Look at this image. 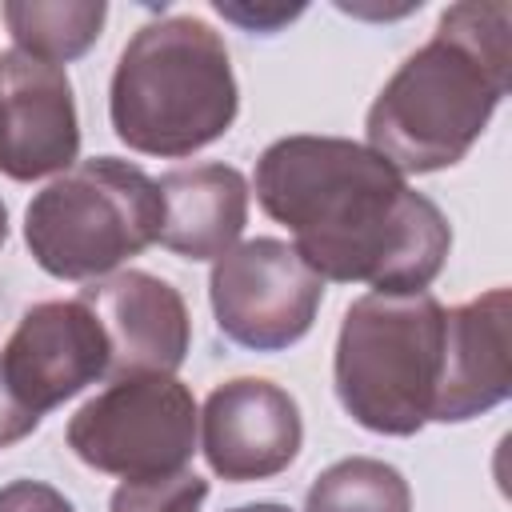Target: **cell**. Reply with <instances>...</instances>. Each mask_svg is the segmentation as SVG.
Returning a JSON list of instances; mask_svg holds the SVG:
<instances>
[{"label":"cell","mask_w":512,"mask_h":512,"mask_svg":"<svg viewBox=\"0 0 512 512\" xmlns=\"http://www.w3.org/2000/svg\"><path fill=\"white\" fill-rule=\"evenodd\" d=\"M260 208L292 232L300 260L336 284L428 292L452 224L384 156L344 136H280L256 160Z\"/></svg>","instance_id":"6da1fadb"},{"label":"cell","mask_w":512,"mask_h":512,"mask_svg":"<svg viewBox=\"0 0 512 512\" xmlns=\"http://www.w3.org/2000/svg\"><path fill=\"white\" fill-rule=\"evenodd\" d=\"M512 8L448 4L424 40L376 92L364 132L368 148L400 176H428L460 164L508 96Z\"/></svg>","instance_id":"7a4b0ae2"},{"label":"cell","mask_w":512,"mask_h":512,"mask_svg":"<svg viewBox=\"0 0 512 512\" xmlns=\"http://www.w3.org/2000/svg\"><path fill=\"white\" fill-rule=\"evenodd\" d=\"M240 112V88L224 36L200 16L140 24L120 48L108 120L140 156H192L216 144Z\"/></svg>","instance_id":"3957f363"},{"label":"cell","mask_w":512,"mask_h":512,"mask_svg":"<svg viewBox=\"0 0 512 512\" xmlns=\"http://www.w3.org/2000/svg\"><path fill=\"white\" fill-rule=\"evenodd\" d=\"M440 360L444 304L432 292H368L336 332V400L368 432L416 436L432 420Z\"/></svg>","instance_id":"277c9868"},{"label":"cell","mask_w":512,"mask_h":512,"mask_svg":"<svg viewBox=\"0 0 512 512\" xmlns=\"http://www.w3.org/2000/svg\"><path fill=\"white\" fill-rule=\"evenodd\" d=\"M160 184L132 160H76L24 212V244L56 280H100L160 240Z\"/></svg>","instance_id":"5b68a950"},{"label":"cell","mask_w":512,"mask_h":512,"mask_svg":"<svg viewBox=\"0 0 512 512\" xmlns=\"http://www.w3.org/2000/svg\"><path fill=\"white\" fill-rule=\"evenodd\" d=\"M68 448L108 476H160L188 468L200 440V408L176 376L108 380L64 428Z\"/></svg>","instance_id":"8992f818"},{"label":"cell","mask_w":512,"mask_h":512,"mask_svg":"<svg viewBox=\"0 0 512 512\" xmlns=\"http://www.w3.org/2000/svg\"><path fill=\"white\" fill-rule=\"evenodd\" d=\"M208 300L216 328L252 352H284L308 336L324 280L300 260L288 240L256 236L212 264Z\"/></svg>","instance_id":"52a82bcc"},{"label":"cell","mask_w":512,"mask_h":512,"mask_svg":"<svg viewBox=\"0 0 512 512\" xmlns=\"http://www.w3.org/2000/svg\"><path fill=\"white\" fill-rule=\"evenodd\" d=\"M0 372L44 416L108 376V336L80 296L32 304L0 348Z\"/></svg>","instance_id":"ba28073f"},{"label":"cell","mask_w":512,"mask_h":512,"mask_svg":"<svg viewBox=\"0 0 512 512\" xmlns=\"http://www.w3.org/2000/svg\"><path fill=\"white\" fill-rule=\"evenodd\" d=\"M300 444V404L280 384L236 376L208 392L200 412V452L220 480H268L300 456Z\"/></svg>","instance_id":"9c48e42d"},{"label":"cell","mask_w":512,"mask_h":512,"mask_svg":"<svg viewBox=\"0 0 512 512\" xmlns=\"http://www.w3.org/2000/svg\"><path fill=\"white\" fill-rule=\"evenodd\" d=\"M76 156L80 120L68 72L20 48L0 52V172L28 184L68 172Z\"/></svg>","instance_id":"30bf717a"},{"label":"cell","mask_w":512,"mask_h":512,"mask_svg":"<svg viewBox=\"0 0 512 512\" xmlns=\"http://www.w3.org/2000/svg\"><path fill=\"white\" fill-rule=\"evenodd\" d=\"M80 300L92 308L108 336V376H176L192 344V320L184 296L140 268H120L112 276L88 280Z\"/></svg>","instance_id":"8fae6325"},{"label":"cell","mask_w":512,"mask_h":512,"mask_svg":"<svg viewBox=\"0 0 512 512\" xmlns=\"http://www.w3.org/2000/svg\"><path fill=\"white\" fill-rule=\"evenodd\" d=\"M508 324V288H488L468 304L444 308V360L432 404L436 424H464L512 396Z\"/></svg>","instance_id":"7c38bea8"},{"label":"cell","mask_w":512,"mask_h":512,"mask_svg":"<svg viewBox=\"0 0 512 512\" xmlns=\"http://www.w3.org/2000/svg\"><path fill=\"white\" fill-rule=\"evenodd\" d=\"M160 244L184 260H220L248 224V180L232 164L172 168L160 180Z\"/></svg>","instance_id":"4fadbf2b"},{"label":"cell","mask_w":512,"mask_h":512,"mask_svg":"<svg viewBox=\"0 0 512 512\" xmlns=\"http://www.w3.org/2000/svg\"><path fill=\"white\" fill-rule=\"evenodd\" d=\"M0 16L20 52L60 68L84 56L100 40L108 4L104 0H8L0 4Z\"/></svg>","instance_id":"5bb4252c"},{"label":"cell","mask_w":512,"mask_h":512,"mask_svg":"<svg viewBox=\"0 0 512 512\" xmlns=\"http://www.w3.org/2000/svg\"><path fill=\"white\" fill-rule=\"evenodd\" d=\"M304 512H412V488L400 468L376 456H348L312 480Z\"/></svg>","instance_id":"9a60e30c"},{"label":"cell","mask_w":512,"mask_h":512,"mask_svg":"<svg viewBox=\"0 0 512 512\" xmlns=\"http://www.w3.org/2000/svg\"><path fill=\"white\" fill-rule=\"evenodd\" d=\"M208 500V480L196 476L192 468L160 472V476H136L120 480L108 512H200Z\"/></svg>","instance_id":"2e32d148"},{"label":"cell","mask_w":512,"mask_h":512,"mask_svg":"<svg viewBox=\"0 0 512 512\" xmlns=\"http://www.w3.org/2000/svg\"><path fill=\"white\" fill-rule=\"evenodd\" d=\"M0 512H76L64 492L44 480H12L0 488Z\"/></svg>","instance_id":"e0dca14e"},{"label":"cell","mask_w":512,"mask_h":512,"mask_svg":"<svg viewBox=\"0 0 512 512\" xmlns=\"http://www.w3.org/2000/svg\"><path fill=\"white\" fill-rule=\"evenodd\" d=\"M212 8L224 16V20H232V24H240V28H248V32H276L284 20H296L300 12H304V4H292V8H284V4H236V0H212Z\"/></svg>","instance_id":"ac0fdd59"},{"label":"cell","mask_w":512,"mask_h":512,"mask_svg":"<svg viewBox=\"0 0 512 512\" xmlns=\"http://www.w3.org/2000/svg\"><path fill=\"white\" fill-rule=\"evenodd\" d=\"M40 420H44V416H36V412L12 392V384H8L4 372H0V448H12V444H20L24 436H32V432L40 428Z\"/></svg>","instance_id":"d6986e66"},{"label":"cell","mask_w":512,"mask_h":512,"mask_svg":"<svg viewBox=\"0 0 512 512\" xmlns=\"http://www.w3.org/2000/svg\"><path fill=\"white\" fill-rule=\"evenodd\" d=\"M232 512H292V508H284V504H272V500H264V504H244V508H232Z\"/></svg>","instance_id":"ffe728a7"},{"label":"cell","mask_w":512,"mask_h":512,"mask_svg":"<svg viewBox=\"0 0 512 512\" xmlns=\"http://www.w3.org/2000/svg\"><path fill=\"white\" fill-rule=\"evenodd\" d=\"M4 240H8V204L0 200V248H4Z\"/></svg>","instance_id":"44dd1931"}]
</instances>
